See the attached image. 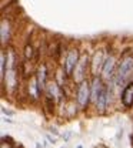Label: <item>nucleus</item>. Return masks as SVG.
Wrapping results in <instances>:
<instances>
[{"label": "nucleus", "instance_id": "f257e3e1", "mask_svg": "<svg viewBox=\"0 0 133 148\" xmlns=\"http://www.w3.org/2000/svg\"><path fill=\"white\" fill-rule=\"evenodd\" d=\"M133 70V56H125L120 58V61L117 63V69H116V75H114L113 81L116 86H122L132 73Z\"/></svg>", "mask_w": 133, "mask_h": 148}, {"label": "nucleus", "instance_id": "f03ea898", "mask_svg": "<svg viewBox=\"0 0 133 148\" xmlns=\"http://www.w3.org/2000/svg\"><path fill=\"white\" fill-rule=\"evenodd\" d=\"M76 101L77 106L82 110H86L89 107V103H92V88L90 83L87 80L82 81L76 88Z\"/></svg>", "mask_w": 133, "mask_h": 148}, {"label": "nucleus", "instance_id": "7ed1b4c3", "mask_svg": "<svg viewBox=\"0 0 133 148\" xmlns=\"http://www.w3.org/2000/svg\"><path fill=\"white\" fill-rule=\"evenodd\" d=\"M110 100H112V87L105 84V87L102 88V91L99 92L97 95V100H96V110L97 112H105L107 106L110 104Z\"/></svg>", "mask_w": 133, "mask_h": 148}, {"label": "nucleus", "instance_id": "20e7f679", "mask_svg": "<svg viewBox=\"0 0 133 148\" xmlns=\"http://www.w3.org/2000/svg\"><path fill=\"white\" fill-rule=\"evenodd\" d=\"M79 50L77 49H72L67 56H66V60H64V66H63V70H64V77H69V75H73V71L76 69V66L79 64Z\"/></svg>", "mask_w": 133, "mask_h": 148}, {"label": "nucleus", "instance_id": "39448f33", "mask_svg": "<svg viewBox=\"0 0 133 148\" xmlns=\"http://www.w3.org/2000/svg\"><path fill=\"white\" fill-rule=\"evenodd\" d=\"M116 69H117V64H116V60H114L113 56H109L103 64V69H102V73L100 77L106 81L109 80H113L114 75H116Z\"/></svg>", "mask_w": 133, "mask_h": 148}, {"label": "nucleus", "instance_id": "423d86ee", "mask_svg": "<svg viewBox=\"0 0 133 148\" xmlns=\"http://www.w3.org/2000/svg\"><path fill=\"white\" fill-rule=\"evenodd\" d=\"M87 67H89V57H87V56H83V57L80 58L79 64L76 66L75 71H73V78H75V81H77L79 84L86 80V70H87Z\"/></svg>", "mask_w": 133, "mask_h": 148}, {"label": "nucleus", "instance_id": "0eeeda50", "mask_svg": "<svg viewBox=\"0 0 133 148\" xmlns=\"http://www.w3.org/2000/svg\"><path fill=\"white\" fill-rule=\"evenodd\" d=\"M120 103L122 106L129 110L133 107V81H129L120 92Z\"/></svg>", "mask_w": 133, "mask_h": 148}, {"label": "nucleus", "instance_id": "6e6552de", "mask_svg": "<svg viewBox=\"0 0 133 148\" xmlns=\"http://www.w3.org/2000/svg\"><path fill=\"white\" fill-rule=\"evenodd\" d=\"M103 87H105L103 78H102L100 75H93V77H92V81H90V88H92V103H96L97 95H99V92L102 91Z\"/></svg>", "mask_w": 133, "mask_h": 148}, {"label": "nucleus", "instance_id": "1a4fd4ad", "mask_svg": "<svg viewBox=\"0 0 133 148\" xmlns=\"http://www.w3.org/2000/svg\"><path fill=\"white\" fill-rule=\"evenodd\" d=\"M36 80H37V84L40 87L42 91H46V87H47V69L44 64H42L39 67L37 74H36Z\"/></svg>", "mask_w": 133, "mask_h": 148}, {"label": "nucleus", "instance_id": "9d476101", "mask_svg": "<svg viewBox=\"0 0 133 148\" xmlns=\"http://www.w3.org/2000/svg\"><path fill=\"white\" fill-rule=\"evenodd\" d=\"M9 34H10V26L6 20L1 21V41L6 43L9 40Z\"/></svg>", "mask_w": 133, "mask_h": 148}, {"label": "nucleus", "instance_id": "9b49d317", "mask_svg": "<svg viewBox=\"0 0 133 148\" xmlns=\"http://www.w3.org/2000/svg\"><path fill=\"white\" fill-rule=\"evenodd\" d=\"M55 98H52V97H49V95H46L44 97V104H46V110L49 114H53L55 112Z\"/></svg>", "mask_w": 133, "mask_h": 148}, {"label": "nucleus", "instance_id": "f8f14e48", "mask_svg": "<svg viewBox=\"0 0 133 148\" xmlns=\"http://www.w3.org/2000/svg\"><path fill=\"white\" fill-rule=\"evenodd\" d=\"M6 63H7V57L4 53H1V64H0V77H1V81L4 83V78H6Z\"/></svg>", "mask_w": 133, "mask_h": 148}, {"label": "nucleus", "instance_id": "ddd939ff", "mask_svg": "<svg viewBox=\"0 0 133 148\" xmlns=\"http://www.w3.org/2000/svg\"><path fill=\"white\" fill-rule=\"evenodd\" d=\"M24 57L27 60H30L33 57V47L32 46H26V50H24Z\"/></svg>", "mask_w": 133, "mask_h": 148}, {"label": "nucleus", "instance_id": "4468645a", "mask_svg": "<svg viewBox=\"0 0 133 148\" xmlns=\"http://www.w3.org/2000/svg\"><path fill=\"white\" fill-rule=\"evenodd\" d=\"M1 141H3V143L9 141V145H15V140H13L12 137H9V135H7V137H6V135H3V137H1Z\"/></svg>", "mask_w": 133, "mask_h": 148}, {"label": "nucleus", "instance_id": "2eb2a0df", "mask_svg": "<svg viewBox=\"0 0 133 148\" xmlns=\"http://www.w3.org/2000/svg\"><path fill=\"white\" fill-rule=\"evenodd\" d=\"M1 112H3V114H7V115H13V111L7 110L6 107H3V108H1Z\"/></svg>", "mask_w": 133, "mask_h": 148}, {"label": "nucleus", "instance_id": "dca6fc26", "mask_svg": "<svg viewBox=\"0 0 133 148\" xmlns=\"http://www.w3.org/2000/svg\"><path fill=\"white\" fill-rule=\"evenodd\" d=\"M47 138H49V141H50V143H52V144H55V138H52V137H50V135H47Z\"/></svg>", "mask_w": 133, "mask_h": 148}, {"label": "nucleus", "instance_id": "f3484780", "mask_svg": "<svg viewBox=\"0 0 133 148\" xmlns=\"http://www.w3.org/2000/svg\"><path fill=\"white\" fill-rule=\"evenodd\" d=\"M4 121H6V123H10V124H12V123H13V121H12V120H10V118H4Z\"/></svg>", "mask_w": 133, "mask_h": 148}, {"label": "nucleus", "instance_id": "a211bd4d", "mask_svg": "<svg viewBox=\"0 0 133 148\" xmlns=\"http://www.w3.org/2000/svg\"><path fill=\"white\" fill-rule=\"evenodd\" d=\"M76 148H83V147H82V145H77V147Z\"/></svg>", "mask_w": 133, "mask_h": 148}]
</instances>
